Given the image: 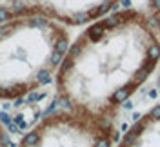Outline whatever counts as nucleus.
Wrapping results in <instances>:
<instances>
[{"label": "nucleus", "instance_id": "obj_8", "mask_svg": "<svg viewBox=\"0 0 160 147\" xmlns=\"http://www.w3.org/2000/svg\"><path fill=\"white\" fill-rule=\"evenodd\" d=\"M158 87H160V67H158Z\"/></svg>", "mask_w": 160, "mask_h": 147}, {"label": "nucleus", "instance_id": "obj_2", "mask_svg": "<svg viewBox=\"0 0 160 147\" xmlns=\"http://www.w3.org/2000/svg\"><path fill=\"white\" fill-rule=\"evenodd\" d=\"M69 44V29L46 17L0 22V100H20L55 82Z\"/></svg>", "mask_w": 160, "mask_h": 147}, {"label": "nucleus", "instance_id": "obj_7", "mask_svg": "<svg viewBox=\"0 0 160 147\" xmlns=\"http://www.w3.org/2000/svg\"><path fill=\"white\" fill-rule=\"evenodd\" d=\"M15 144L11 142V136H9V131L6 129V125L0 122V147H13Z\"/></svg>", "mask_w": 160, "mask_h": 147}, {"label": "nucleus", "instance_id": "obj_5", "mask_svg": "<svg viewBox=\"0 0 160 147\" xmlns=\"http://www.w3.org/2000/svg\"><path fill=\"white\" fill-rule=\"evenodd\" d=\"M115 147H160V104L140 115Z\"/></svg>", "mask_w": 160, "mask_h": 147}, {"label": "nucleus", "instance_id": "obj_1", "mask_svg": "<svg viewBox=\"0 0 160 147\" xmlns=\"http://www.w3.org/2000/svg\"><path fill=\"white\" fill-rule=\"evenodd\" d=\"M158 67L160 35L149 17L138 9L113 11L71 40L55 89L66 109L113 122Z\"/></svg>", "mask_w": 160, "mask_h": 147}, {"label": "nucleus", "instance_id": "obj_3", "mask_svg": "<svg viewBox=\"0 0 160 147\" xmlns=\"http://www.w3.org/2000/svg\"><path fill=\"white\" fill-rule=\"evenodd\" d=\"M113 122L60 109L28 129L13 147H113Z\"/></svg>", "mask_w": 160, "mask_h": 147}, {"label": "nucleus", "instance_id": "obj_6", "mask_svg": "<svg viewBox=\"0 0 160 147\" xmlns=\"http://www.w3.org/2000/svg\"><path fill=\"white\" fill-rule=\"evenodd\" d=\"M146 6H148V17L153 22L155 29L158 31L160 35V0H146Z\"/></svg>", "mask_w": 160, "mask_h": 147}, {"label": "nucleus", "instance_id": "obj_4", "mask_svg": "<svg viewBox=\"0 0 160 147\" xmlns=\"http://www.w3.org/2000/svg\"><path fill=\"white\" fill-rule=\"evenodd\" d=\"M122 0H0V22L13 17H46L66 27L89 26L113 13Z\"/></svg>", "mask_w": 160, "mask_h": 147}]
</instances>
